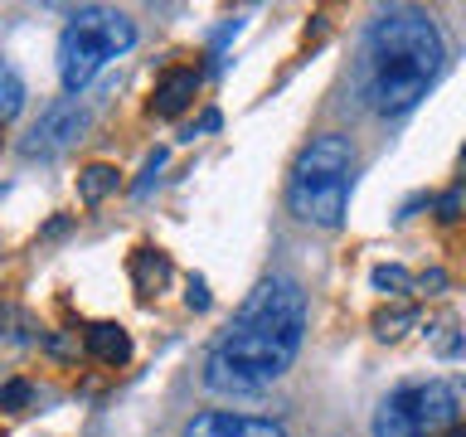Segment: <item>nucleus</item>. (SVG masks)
<instances>
[{
	"mask_svg": "<svg viewBox=\"0 0 466 437\" xmlns=\"http://www.w3.org/2000/svg\"><path fill=\"white\" fill-rule=\"evenodd\" d=\"M29 399H35V384H29V379H10V384H0V408H5V413H20Z\"/></svg>",
	"mask_w": 466,
	"mask_h": 437,
	"instance_id": "dca6fc26",
	"label": "nucleus"
},
{
	"mask_svg": "<svg viewBox=\"0 0 466 437\" xmlns=\"http://www.w3.org/2000/svg\"><path fill=\"white\" fill-rule=\"evenodd\" d=\"M461 156H466V151H461Z\"/></svg>",
	"mask_w": 466,
	"mask_h": 437,
	"instance_id": "b1692460",
	"label": "nucleus"
},
{
	"mask_svg": "<svg viewBox=\"0 0 466 437\" xmlns=\"http://www.w3.org/2000/svg\"><path fill=\"white\" fill-rule=\"evenodd\" d=\"M428 335H432V350L442 360H451V355H461V350H466V330H457V320H451V316H442V320H437V330H428Z\"/></svg>",
	"mask_w": 466,
	"mask_h": 437,
	"instance_id": "2eb2a0df",
	"label": "nucleus"
},
{
	"mask_svg": "<svg viewBox=\"0 0 466 437\" xmlns=\"http://www.w3.org/2000/svg\"><path fill=\"white\" fill-rule=\"evenodd\" d=\"M350 185H355V146L340 131H320L297 156L287 180V204L301 224L311 229H340Z\"/></svg>",
	"mask_w": 466,
	"mask_h": 437,
	"instance_id": "7ed1b4c3",
	"label": "nucleus"
},
{
	"mask_svg": "<svg viewBox=\"0 0 466 437\" xmlns=\"http://www.w3.org/2000/svg\"><path fill=\"white\" fill-rule=\"evenodd\" d=\"M185 301H189V311H209V282H204V277H189Z\"/></svg>",
	"mask_w": 466,
	"mask_h": 437,
	"instance_id": "a211bd4d",
	"label": "nucleus"
},
{
	"mask_svg": "<svg viewBox=\"0 0 466 437\" xmlns=\"http://www.w3.org/2000/svg\"><path fill=\"white\" fill-rule=\"evenodd\" d=\"M116 189V166H107V160H93L83 175H78V199L93 209V204H102Z\"/></svg>",
	"mask_w": 466,
	"mask_h": 437,
	"instance_id": "9b49d317",
	"label": "nucleus"
},
{
	"mask_svg": "<svg viewBox=\"0 0 466 437\" xmlns=\"http://www.w3.org/2000/svg\"><path fill=\"white\" fill-rule=\"evenodd\" d=\"M20 107H25V78L15 73L10 58H0V122L20 117Z\"/></svg>",
	"mask_w": 466,
	"mask_h": 437,
	"instance_id": "ddd939ff",
	"label": "nucleus"
},
{
	"mask_svg": "<svg viewBox=\"0 0 466 437\" xmlns=\"http://www.w3.org/2000/svg\"><path fill=\"white\" fill-rule=\"evenodd\" d=\"M218 122H224V117H218V112L209 107V112H204V117H199V122H195V127H189V131H185V141H195V137H199V131H218Z\"/></svg>",
	"mask_w": 466,
	"mask_h": 437,
	"instance_id": "aec40b11",
	"label": "nucleus"
},
{
	"mask_svg": "<svg viewBox=\"0 0 466 437\" xmlns=\"http://www.w3.org/2000/svg\"><path fill=\"white\" fill-rule=\"evenodd\" d=\"M83 350L93 355L97 364H127L131 360V335L127 326H116V320H93V326L83 330Z\"/></svg>",
	"mask_w": 466,
	"mask_h": 437,
	"instance_id": "1a4fd4ad",
	"label": "nucleus"
},
{
	"mask_svg": "<svg viewBox=\"0 0 466 437\" xmlns=\"http://www.w3.org/2000/svg\"><path fill=\"white\" fill-rule=\"evenodd\" d=\"M418 287H422V291H442V287H447V272H437V268H432V272H422V277H418Z\"/></svg>",
	"mask_w": 466,
	"mask_h": 437,
	"instance_id": "412c9836",
	"label": "nucleus"
},
{
	"mask_svg": "<svg viewBox=\"0 0 466 437\" xmlns=\"http://www.w3.org/2000/svg\"><path fill=\"white\" fill-rule=\"evenodd\" d=\"M457 428V389L447 379H413L384 393L374 437H447Z\"/></svg>",
	"mask_w": 466,
	"mask_h": 437,
	"instance_id": "39448f33",
	"label": "nucleus"
},
{
	"mask_svg": "<svg viewBox=\"0 0 466 437\" xmlns=\"http://www.w3.org/2000/svg\"><path fill=\"white\" fill-rule=\"evenodd\" d=\"M137 44V20L112 5H83L58 35V78L68 93H83L87 83L112 64L116 54H127Z\"/></svg>",
	"mask_w": 466,
	"mask_h": 437,
	"instance_id": "20e7f679",
	"label": "nucleus"
},
{
	"mask_svg": "<svg viewBox=\"0 0 466 437\" xmlns=\"http://www.w3.org/2000/svg\"><path fill=\"white\" fill-rule=\"evenodd\" d=\"M195 97H199V68H170L151 93V112L170 122V117H180Z\"/></svg>",
	"mask_w": 466,
	"mask_h": 437,
	"instance_id": "6e6552de",
	"label": "nucleus"
},
{
	"mask_svg": "<svg viewBox=\"0 0 466 437\" xmlns=\"http://www.w3.org/2000/svg\"><path fill=\"white\" fill-rule=\"evenodd\" d=\"M418 326V306L403 301V306H384V311H374V335L379 340H399L403 330Z\"/></svg>",
	"mask_w": 466,
	"mask_h": 437,
	"instance_id": "f8f14e48",
	"label": "nucleus"
},
{
	"mask_svg": "<svg viewBox=\"0 0 466 437\" xmlns=\"http://www.w3.org/2000/svg\"><path fill=\"white\" fill-rule=\"evenodd\" d=\"M160 170H166V151H160V146H156V151H151V156H146V170H141V180H137V185H131V195H137V199H141V195H146V189H151V185H156V175H160Z\"/></svg>",
	"mask_w": 466,
	"mask_h": 437,
	"instance_id": "f3484780",
	"label": "nucleus"
},
{
	"mask_svg": "<svg viewBox=\"0 0 466 437\" xmlns=\"http://www.w3.org/2000/svg\"><path fill=\"white\" fill-rule=\"evenodd\" d=\"M131 282H137L141 297L160 291L170 282V258L160 253V248H137V253H131Z\"/></svg>",
	"mask_w": 466,
	"mask_h": 437,
	"instance_id": "9d476101",
	"label": "nucleus"
},
{
	"mask_svg": "<svg viewBox=\"0 0 466 437\" xmlns=\"http://www.w3.org/2000/svg\"><path fill=\"white\" fill-rule=\"evenodd\" d=\"M306 340V291L291 277H268L248 291L233 326L204 355V389L253 399L291 370Z\"/></svg>",
	"mask_w": 466,
	"mask_h": 437,
	"instance_id": "f257e3e1",
	"label": "nucleus"
},
{
	"mask_svg": "<svg viewBox=\"0 0 466 437\" xmlns=\"http://www.w3.org/2000/svg\"><path fill=\"white\" fill-rule=\"evenodd\" d=\"M370 282H374V291H384V297H408V291L418 287V277L403 272L399 262H384V268L370 272Z\"/></svg>",
	"mask_w": 466,
	"mask_h": 437,
	"instance_id": "4468645a",
	"label": "nucleus"
},
{
	"mask_svg": "<svg viewBox=\"0 0 466 437\" xmlns=\"http://www.w3.org/2000/svg\"><path fill=\"white\" fill-rule=\"evenodd\" d=\"M58 233H68V218H54V224L44 229V239H58Z\"/></svg>",
	"mask_w": 466,
	"mask_h": 437,
	"instance_id": "4be33fe9",
	"label": "nucleus"
},
{
	"mask_svg": "<svg viewBox=\"0 0 466 437\" xmlns=\"http://www.w3.org/2000/svg\"><path fill=\"white\" fill-rule=\"evenodd\" d=\"M87 127H93V112H87L78 97H58L39 112V122L29 127L20 151H25V160H54V156H64L68 146H78Z\"/></svg>",
	"mask_w": 466,
	"mask_h": 437,
	"instance_id": "423d86ee",
	"label": "nucleus"
},
{
	"mask_svg": "<svg viewBox=\"0 0 466 437\" xmlns=\"http://www.w3.org/2000/svg\"><path fill=\"white\" fill-rule=\"evenodd\" d=\"M180 437H287V428L272 418H248V413H199L185 422Z\"/></svg>",
	"mask_w": 466,
	"mask_h": 437,
	"instance_id": "0eeeda50",
	"label": "nucleus"
},
{
	"mask_svg": "<svg viewBox=\"0 0 466 437\" xmlns=\"http://www.w3.org/2000/svg\"><path fill=\"white\" fill-rule=\"evenodd\" d=\"M451 437H466V422H461V428H451Z\"/></svg>",
	"mask_w": 466,
	"mask_h": 437,
	"instance_id": "5701e85b",
	"label": "nucleus"
},
{
	"mask_svg": "<svg viewBox=\"0 0 466 437\" xmlns=\"http://www.w3.org/2000/svg\"><path fill=\"white\" fill-rule=\"evenodd\" d=\"M442 64H447V44L432 15L413 5H389L364 29L355 83H360V97L379 117H403L428 97Z\"/></svg>",
	"mask_w": 466,
	"mask_h": 437,
	"instance_id": "f03ea898",
	"label": "nucleus"
},
{
	"mask_svg": "<svg viewBox=\"0 0 466 437\" xmlns=\"http://www.w3.org/2000/svg\"><path fill=\"white\" fill-rule=\"evenodd\" d=\"M466 204V189H451V195L437 199V218H457V209Z\"/></svg>",
	"mask_w": 466,
	"mask_h": 437,
	"instance_id": "6ab92c4d",
	"label": "nucleus"
}]
</instances>
